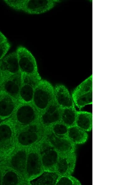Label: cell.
Listing matches in <instances>:
<instances>
[{
	"mask_svg": "<svg viewBox=\"0 0 140 185\" xmlns=\"http://www.w3.org/2000/svg\"><path fill=\"white\" fill-rule=\"evenodd\" d=\"M9 7L15 10L31 14L46 12L61 2L59 0H4Z\"/></svg>",
	"mask_w": 140,
	"mask_h": 185,
	"instance_id": "1",
	"label": "cell"
},
{
	"mask_svg": "<svg viewBox=\"0 0 140 185\" xmlns=\"http://www.w3.org/2000/svg\"><path fill=\"white\" fill-rule=\"evenodd\" d=\"M16 132L10 117L0 123V161L7 159L16 148Z\"/></svg>",
	"mask_w": 140,
	"mask_h": 185,
	"instance_id": "2",
	"label": "cell"
},
{
	"mask_svg": "<svg viewBox=\"0 0 140 185\" xmlns=\"http://www.w3.org/2000/svg\"><path fill=\"white\" fill-rule=\"evenodd\" d=\"M40 115L32 102H20L10 117L17 132L38 121Z\"/></svg>",
	"mask_w": 140,
	"mask_h": 185,
	"instance_id": "3",
	"label": "cell"
},
{
	"mask_svg": "<svg viewBox=\"0 0 140 185\" xmlns=\"http://www.w3.org/2000/svg\"><path fill=\"white\" fill-rule=\"evenodd\" d=\"M44 132L39 120L19 130L16 133V147L28 148L37 144L44 138Z\"/></svg>",
	"mask_w": 140,
	"mask_h": 185,
	"instance_id": "4",
	"label": "cell"
},
{
	"mask_svg": "<svg viewBox=\"0 0 140 185\" xmlns=\"http://www.w3.org/2000/svg\"><path fill=\"white\" fill-rule=\"evenodd\" d=\"M54 99V87L47 80L41 79L35 87L32 103L40 114Z\"/></svg>",
	"mask_w": 140,
	"mask_h": 185,
	"instance_id": "5",
	"label": "cell"
},
{
	"mask_svg": "<svg viewBox=\"0 0 140 185\" xmlns=\"http://www.w3.org/2000/svg\"><path fill=\"white\" fill-rule=\"evenodd\" d=\"M37 144L27 148L25 178L30 183L44 172Z\"/></svg>",
	"mask_w": 140,
	"mask_h": 185,
	"instance_id": "6",
	"label": "cell"
},
{
	"mask_svg": "<svg viewBox=\"0 0 140 185\" xmlns=\"http://www.w3.org/2000/svg\"><path fill=\"white\" fill-rule=\"evenodd\" d=\"M16 51L21 73L34 76L41 80L36 59L31 52L21 45L18 47Z\"/></svg>",
	"mask_w": 140,
	"mask_h": 185,
	"instance_id": "7",
	"label": "cell"
},
{
	"mask_svg": "<svg viewBox=\"0 0 140 185\" xmlns=\"http://www.w3.org/2000/svg\"><path fill=\"white\" fill-rule=\"evenodd\" d=\"M37 144L44 171L55 172L60 154L44 137Z\"/></svg>",
	"mask_w": 140,
	"mask_h": 185,
	"instance_id": "8",
	"label": "cell"
},
{
	"mask_svg": "<svg viewBox=\"0 0 140 185\" xmlns=\"http://www.w3.org/2000/svg\"><path fill=\"white\" fill-rule=\"evenodd\" d=\"M74 104L81 108L92 103V76L91 75L78 85L72 94Z\"/></svg>",
	"mask_w": 140,
	"mask_h": 185,
	"instance_id": "9",
	"label": "cell"
},
{
	"mask_svg": "<svg viewBox=\"0 0 140 185\" xmlns=\"http://www.w3.org/2000/svg\"><path fill=\"white\" fill-rule=\"evenodd\" d=\"M44 138L59 154L66 155L75 152L76 145L68 138H62L54 135L49 128L45 129Z\"/></svg>",
	"mask_w": 140,
	"mask_h": 185,
	"instance_id": "10",
	"label": "cell"
},
{
	"mask_svg": "<svg viewBox=\"0 0 140 185\" xmlns=\"http://www.w3.org/2000/svg\"><path fill=\"white\" fill-rule=\"evenodd\" d=\"M27 154V148L16 147L7 159L0 161L1 164L15 169L25 178Z\"/></svg>",
	"mask_w": 140,
	"mask_h": 185,
	"instance_id": "11",
	"label": "cell"
},
{
	"mask_svg": "<svg viewBox=\"0 0 140 185\" xmlns=\"http://www.w3.org/2000/svg\"><path fill=\"white\" fill-rule=\"evenodd\" d=\"M20 72L16 51L9 54L0 61L1 83L10 77Z\"/></svg>",
	"mask_w": 140,
	"mask_h": 185,
	"instance_id": "12",
	"label": "cell"
},
{
	"mask_svg": "<svg viewBox=\"0 0 140 185\" xmlns=\"http://www.w3.org/2000/svg\"><path fill=\"white\" fill-rule=\"evenodd\" d=\"M21 74L19 101L20 102H31L35 89L40 80L33 76L21 73Z\"/></svg>",
	"mask_w": 140,
	"mask_h": 185,
	"instance_id": "13",
	"label": "cell"
},
{
	"mask_svg": "<svg viewBox=\"0 0 140 185\" xmlns=\"http://www.w3.org/2000/svg\"><path fill=\"white\" fill-rule=\"evenodd\" d=\"M39 121L44 129L60 121V108L55 99L47 108L40 114Z\"/></svg>",
	"mask_w": 140,
	"mask_h": 185,
	"instance_id": "14",
	"label": "cell"
},
{
	"mask_svg": "<svg viewBox=\"0 0 140 185\" xmlns=\"http://www.w3.org/2000/svg\"><path fill=\"white\" fill-rule=\"evenodd\" d=\"M75 152L60 155L56 164L55 172L59 176L71 175L73 172L76 163Z\"/></svg>",
	"mask_w": 140,
	"mask_h": 185,
	"instance_id": "15",
	"label": "cell"
},
{
	"mask_svg": "<svg viewBox=\"0 0 140 185\" xmlns=\"http://www.w3.org/2000/svg\"><path fill=\"white\" fill-rule=\"evenodd\" d=\"M18 100L0 91V119L2 121L10 117L20 103Z\"/></svg>",
	"mask_w": 140,
	"mask_h": 185,
	"instance_id": "16",
	"label": "cell"
},
{
	"mask_svg": "<svg viewBox=\"0 0 140 185\" xmlns=\"http://www.w3.org/2000/svg\"><path fill=\"white\" fill-rule=\"evenodd\" d=\"M21 84V74L20 72L4 81L0 86V91L19 100Z\"/></svg>",
	"mask_w": 140,
	"mask_h": 185,
	"instance_id": "17",
	"label": "cell"
},
{
	"mask_svg": "<svg viewBox=\"0 0 140 185\" xmlns=\"http://www.w3.org/2000/svg\"><path fill=\"white\" fill-rule=\"evenodd\" d=\"M54 88V99L60 108L75 107L72 97L64 85L58 84Z\"/></svg>",
	"mask_w": 140,
	"mask_h": 185,
	"instance_id": "18",
	"label": "cell"
},
{
	"mask_svg": "<svg viewBox=\"0 0 140 185\" xmlns=\"http://www.w3.org/2000/svg\"><path fill=\"white\" fill-rule=\"evenodd\" d=\"M3 165L2 185H30L19 172L10 167Z\"/></svg>",
	"mask_w": 140,
	"mask_h": 185,
	"instance_id": "19",
	"label": "cell"
},
{
	"mask_svg": "<svg viewBox=\"0 0 140 185\" xmlns=\"http://www.w3.org/2000/svg\"><path fill=\"white\" fill-rule=\"evenodd\" d=\"M67 137L76 145L84 143L87 140L88 136L86 131L74 125L68 127Z\"/></svg>",
	"mask_w": 140,
	"mask_h": 185,
	"instance_id": "20",
	"label": "cell"
},
{
	"mask_svg": "<svg viewBox=\"0 0 140 185\" xmlns=\"http://www.w3.org/2000/svg\"><path fill=\"white\" fill-rule=\"evenodd\" d=\"M85 131L91 130L92 127V115L84 111H77L75 125Z\"/></svg>",
	"mask_w": 140,
	"mask_h": 185,
	"instance_id": "21",
	"label": "cell"
},
{
	"mask_svg": "<svg viewBox=\"0 0 140 185\" xmlns=\"http://www.w3.org/2000/svg\"><path fill=\"white\" fill-rule=\"evenodd\" d=\"M60 108V121L68 127L75 125L77 111L75 107Z\"/></svg>",
	"mask_w": 140,
	"mask_h": 185,
	"instance_id": "22",
	"label": "cell"
},
{
	"mask_svg": "<svg viewBox=\"0 0 140 185\" xmlns=\"http://www.w3.org/2000/svg\"><path fill=\"white\" fill-rule=\"evenodd\" d=\"M58 176L55 172L44 171L37 180L31 181L30 185H55Z\"/></svg>",
	"mask_w": 140,
	"mask_h": 185,
	"instance_id": "23",
	"label": "cell"
},
{
	"mask_svg": "<svg viewBox=\"0 0 140 185\" xmlns=\"http://www.w3.org/2000/svg\"><path fill=\"white\" fill-rule=\"evenodd\" d=\"M48 128L54 135L58 137L68 138L67 134L68 127L61 121L54 124Z\"/></svg>",
	"mask_w": 140,
	"mask_h": 185,
	"instance_id": "24",
	"label": "cell"
},
{
	"mask_svg": "<svg viewBox=\"0 0 140 185\" xmlns=\"http://www.w3.org/2000/svg\"><path fill=\"white\" fill-rule=\"evenodd\" d=\"M80 182L71 175L59 176L55 185H81Z\"/></svg>",
	"mask_w": 140,
	"mask_h": 185,
	"instance_id": "25",
	"label": "cell"
},
{
	"mask_svg": "<svg viewBox=\"0 0 140 185\" xmlns=\"http://www.w3.org/2000/svg\"><path fill=\"white\" fill-rule=\"evenodd\" d=\"M11 47L8 41L0 44V61L2 59Z\"/></svg>",
	"mask_w": 140,
	"mask_h": 185,
	"instance_id": "26",
	"label": "cell"
},
{
	"mask_svg": "<svg viewBox=\"0 0 140 185\" xmlns=\"http://www.w3.org/2000/svg\"><path fill=\"white\" fill-rule=\"evenodd\" d=\"M8 41L6 37L0 31V43H2Z\"/></svg>",
	"mask_w": 140,
	"mask_h": 185,
	"instance_id": "27",
	"label": "cell"
},
{
	"mask_svg": "<svg viewBox=\"0 0 140 185\" xmlns=\"http://www.w3.org/2000/svg\"><path fill=\"white\" fill-rule=\"evenodd\" d=\"M3 165L1 164L0 162V185H2Z\"/></svg>",
	"mask_w": 140,
	"mask_h": 185,
	"instance_id": "28",
	"label": "cell"
},
{
	"mask_svg": "<svg viewBox=\"0 0 140 185\" xmlns=\"http://www.w3.org/2000/svg\"><path fill=\"white\" fill-rule=\"evenodd\" d=\"M1 84V74H0V86Z\"/></svg>",
	"mask_w": 140,
	"mask_h": 185,
	"instance_id": "29",
	"label": "cell"
},
{
	"mask_svg": "<svg viewBox=\"0 0 140 185\" xmlns=\"http://www.w3.org/2000/svg\"><path fill=\"white\" fill-rule=\"evenodd\" d=\"M2 121L1 119H0V123Z\"/></svg>",
	"mask_w": 140,
	"mask_h": 185,
	"instance_id": "30",
	"label": "cell"
},
{
	"mask_svg": "<svg viewBox=\"0 0 140 185\" xmlns=\"http://www.w3.org/2000/svg\"></svg>",
	"mask_w": 140,
	"mask_h": 185,
	"instance_id": "31",
	"label": "cell"
}]
</instances>
